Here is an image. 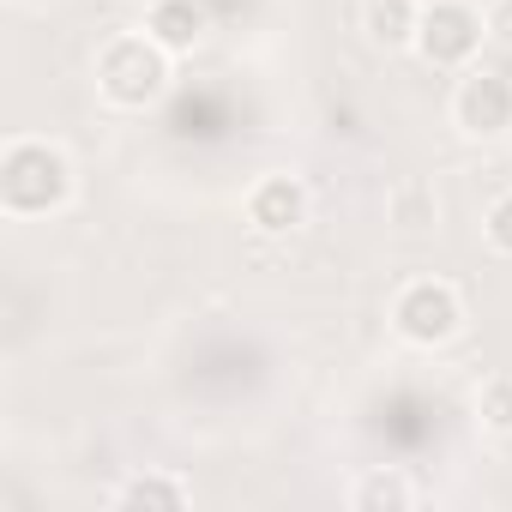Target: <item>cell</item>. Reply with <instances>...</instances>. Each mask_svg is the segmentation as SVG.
<instances>
[{"label": "cell", "mask_w": 512, "mask_h": 512, "mask_svg": "<svg viewBox=\"0 0 512 512\" xmlns=\"http://www.w3.org/2000/svg\"><path fill=\"white\" fill-rule=\"evenodd\" d=\"M476 422H482V434L512 440V374H488L476 386Z\"/></svg>", "instance_id": "obj_12"}, {"label": "cell", "mask_w": 512, "mask_h": 512, "mask_svg": "<svg viewBox=\"0 0 512 512\" xmlns=\"http://www.w3.org/2000/svg\"><path fill=\"white\" fill-rule=\"evenodd\" d=\"M482 25H488V43L512 49V0H488V7H482Z\"/></svg>", "instance_id": "obj_14"}, {"label": "cell", "mask_w": 512, "mask_h": 512, "mask_svg": "<svg viewBox=\"0 0 512 512\" xmlns=\"http://www.w3.org/2000/svg\"><path fill=\"white\" fill-rule=\"evenodd\" d=\"M386 217H392V229L422 235V229H434L440 199H434V187H428V181H398V187H392V199H386Z\"/></svg>", "instance_id": "obj_11"}, {"label": "cell", "mask_w": 512, "mask_h": 512, "mask_svg": "<svg viewBox=\"0 0 512 512\" xmlns=\"http://www.w3.org/2000/svg\"><path fill=\"white\" fill-rule=\"evenodd\" d=\"M145 31L169 49V55H193L211 31V13L199 7V0H151L145 7Z\"/></svg>", "instance_id": "obj_7"}, {"label": "cell", "mask_w": 512, "mask_h": 512, "mask_svg": "<svg viewBox=\"0 0 512 512\" xmlns=\"http://www.w3.org/2000/svg\"><path fill=\"white\" fill-rule=\"evenodd\" d=\"M392 332L416 350H440L464 332V296L452 278H410L392 290V308H386Z\"/></svg>", "instance_id": "obj_3"}, {"label": "cell", "mask_w": 512, "mask_h": 512, "mask_svg": "<svg viewBox=\"0 0 512 512\" xmlns=\"http://www.w3.org/2000/svg\"><path fill=\"white\" fill-rule=\"evenodd\" d=\"M187 500H193V488L169 470H139L133 482L115 488V506H145V512H181Z\"/></svg>", "instance_id": "obj_10"}, {"label": "cell", "mask_w": 512, "mask_h": 512, "mask_svg": "<svg viewBox=\"0 0 512 512\" xmlns=\"http://www.w3.org/2000/svg\"><path fill=\"white\" fill-rule=\"evenodd\" d=\"M73 157L43 133H13L0 145V211L7 217H49L73 205Z\"/></svg>", "instance_id": "obj_1"}, {"label": "cell", "mask_w": 512, "mask_h": 512, "mask_svg": "<svg viewBox=\"0 0 512 512\" xmlns=\"http://www.w3.org/2000/svg\"><path fill=\"white\" fill-rule=\"evenodd\" d=\"M422 500V488L404 476V470H362L356 482H350V506L356 512H404V506H416Z\"/></svg>", "instance_id": "obj_9"}, {"label": "cell", "mask_w": 512, "mask_h": 512, "mask_svg": "<svg viewBox=\"0 0 512 512\" xmlns=\"http://www.w3.org/2000/svg\"><path fill=\"white\" fill-rule=\"evenodd\" d=\"M482 235H488L494 253H506V260H512V187L488 199V211H482Z\"/></svg>", "instance_id": "obj_13"}, {"label": "cell", "mask_w": 512, "mask_h": 512, "mask_svg": "<svg viewBox=\"0 0 512 512\" xmlns=\"http://www.w3.org/2000/svg\"><path fill=\"white\" fill-rule=\"evenodd\" d=\"M452 127L476 145H494L512 133V79L494 67H464L452 85Z\"/></svg>", "instance_id": "obj_5"}, {"label": "cell", "mask_w": 512, "mask_h": 512, "mask_svg": "<svg viewBox=\"0 0 512 512\" xmlns=\"http://www.w3.org/2000/svg\"><path fill=\"white\" fill-rule=\"evenodd\" d=\"M488 43L482 7L470 0H422V25H416V55L440 73H464L476 61V49Z\"/></svg>", "instance_id": "obj_4"}, {"label": "cell", "mask_w": 512, "mask_h": 512, "mask_svg": "<svg viewBox=\"0 0 512 512\" xmlns=\"http://www.w3.org/2000/svg\"><path fill=\"white\" fill-rule=\"evenodd\" d=\"M247 223L260 235H296L308 223V187L296 175H284V169L260 175L247 187Z\"/></svg>", "instance_id": "obj_6"}, {"label": "cell", "mask_w": 512, "mask_h": 512, "mask_svg": "<svg viewBox=\"0 0 512 512\" xmlns=\"http://www.w3.org/2000/svg\"><path fill=\"white\" fill-rule=\"evenodd\" d=\"M416 25H422V0H368L362 7V31L374 49H416Z\"/></svg>", "instance_id": "obj_8"}, {"label": "cell", "mask_w": 512, "mask_h": 512, "mask_svg": "<svg viewBox=\"0 0 512 512\" xmlns=\"http://www.w3.org/2000/svg\"><path fill=\"white\" fill-rule=\"evenodd\" d=\"M91 73H97L103 103H115V109H151V103H163V91L175 79V55L139 25V31H115L97 49Z\"/></svg>", "instance_id": "obj_2"}]
</instances>
